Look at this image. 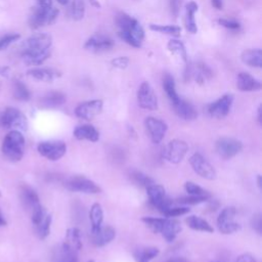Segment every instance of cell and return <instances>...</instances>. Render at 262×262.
<instances>
[{"label": "cell", "mask_w": 262, "mask_h": 262, "mask_svg": "<svg viewBox=\"0 0 262 262\" xmlns=\"http://www.w3.org/2000/svg\"><path fill=\"white\" fill-rule=\"evenodd\" d=\"M25 138L18 130L10 131L3 139L2 151L10 161H19L24 156Z\"/></svg>", "instance_id": "1"}, {"label": "cell", "mask_w": 262, "mask_h": 262, "mask_svg": "<svg viewBox=\"0 0 262 262\" xmlns=\"http://www.w3.org/2000/svg\"><path fill=\"white\" fill-rule=\"evenodd\" d=\"M58 15V9L51 7H40L36 6L32 10V14L29 18V25L32 29L36 30L44 26L51 25L55 21Z\"/></svg>", "instance_id": "2"}, {"label": "cell", "mask_w": 262, "mask_h": 262, "mask_svg": "<svg viewBox=\"0 0 262 262\" xmlns=\"http://www.w3.org/2000/svg\"><path fill=\"white\" fill-rule=\"evenodd\" d=\"M116 24L120 28V31L127 32L141 44L144 39V30L137 19L125 12H121L116 16Z\"/></svg>", "instance_id": "3"}, {"label": "cell", "mask_w": 262, "mask_h": 262, "mask_svg": "<svg viewBox=\"0 0 262 262\" xmlns=\"http://www.w3.org/2000/svg\"><path fill=\"white\" fill-rule=\"evenodd\" d=\"M243 149L242 141L231 137H221L215 143L217 155L223 160H229Z\"/></svg>", "instance_id": "4"}, {"label": "cell", "mask_w": 262, "mask_h": 262, "mask_svg": "<svg viewBox=\"0 0 262 262\" xmlns=\"http://www.w3.org/2000/svg\"><path fill=\"white\" fill-rule=\"evenodd\" d=\"M235 214L236 210L234 207H226L220 212L217 218V226L221 233L230 234L241 229V225L234 221Z\"/></svg>", "instance_id": "5"}, {"label": "cell", "mask_w": 262, "mask_h": 262, "mask_svg": "<svg viewBox=\"0 0 262 262\" xmlns=\"http://www.w3.org/2000/svg\"><path fill=\"white\" fill-rule=\"evenodd\" d=\"M149 203L161 213L172 206V200L166 194L165 188L160 184H151L146 187Z\"/></svg>", "instance_id": "6"}, {"label": "cell", "mask_w": 262, "mask_h": 262, "mask_svg": "<svg viewBox=\"0 0 262 262\" xmlns=\"http://www.w3.org/2000/svg\"><path fill=\"white\" fill-rule=\"evenodd\" d=\"M0 125L4 128L26 130L28 123L24 114L14 107H7L0 116Z\"/></svg>", "instance_id": "7"}, {"label": "cell", "mask_w": 262, "mask_h": 262, "mask_svg": "<svg viewBox=\"0 0 262 262\" xmlns=\"http://www.w3.org/2000/svg\"><path fill=\"white\" fill-rule=\"evenodd\" d=\"M38 151L44 158L50 161H57L62 158L67 151V145L60 140L43 141L38 145Z\"/></svg>", "instance_id": "8"}, {"label": "cell", "mask_w": 262, "mask_h": 262, "mask_svg": "<svg viewBox=\"0 0 262 262\" xmlns=\"http://www.w3.org/2000/svg\"><path fill=\"white\" fill-rule=\"evenodd\" d=\"M64 186L67 189L71 191H78L91 194L101 192V188L94 181L82 176H76L68 179L64 182Z\"/></svg>", "instance_id": "9"}, {"label": "cell", "mask_w": 262, "mask_h": 262, "mask_svg": "<svg viewBox=\"0 0 262 262\" xmlns=\"http://www.w3.org/2000/svg\"><path fill=\"white\" fill-rule=\"evenodd\" d=\"M188 161L192 170L201 177L208 180H214L216 178L217 174L214 167L201 154L195 152L191 155Z\"/></svg>", "instance_id": "10"}, {"label": "cell", "mask_w": 262, "mask_h": 262, "mask_svg": "<svg viewBox=\"0 0 262 262\" xmlns=\"http://www.w3.org/2000/svg\"><path fill=\"white\" fill-rule=\"evenodd\" d=\"M138 105L147 111H155L158 108V99L156 93L148 82H142L137 90Z\"/></svg>", "instance_id": "11"}, {"label": "cell", "mask_w": 262, "mask_h": 262, "mask_svg": "<svg viewBox=\"0 0 262 262\" xmlns=\"http://www.w3.org/2000/svg\"><path fill=\"white\" fill-rule=\"evenodd\" d=\"M52 38L48 34L39 33L26 39L21 44V52L29 51H43L50 49Z\"/></svg>", "instance_id": "12"}, {"label": "cell", "mask_w": 262, "mask_h": 262, "mask_svg": "<svg viewBox=\"0 0 262 262\" xmlns=\"http://www.w3.org/2000/svg\"><path fill=\"white\" fill-rule=\"evenodd\" d=\"M187 150L188 145L185 141L180 139H173L165 147L164 157L168 162L172 164H178L183 160Z\"/></svg>", "instance_id": "13"}, {"label": "cell", "mask_w": 262, "mask_h": 262, "mask_svg": "<svg viewBox=\"0 0 262 262\" xmlns=\"http://www.w3.org/2000/svg\"><path fill=\"white\" fill-rule=\"evenodd\" d=\"M102 106H103V102L100 99L84 101L76 106L75 115L80 119L90 121L101 113Z\"/></svg>", "instance_id": "14"}, {"label": "cell", "mask_w": 262, "mask_h": 262, "mask_svg": "<svg viewBox=\"0 0 262 262\" xmlns=\"http://www.w3.org/2000/svg\"><path fill=\"white\" fill-rule=\"evenodd\" d=\"M233 102V95L232 94H224L214 102L208 105V114L216 119H223L225 118L231 108Z\"/></svg>", "instance_id": "15"}, {"label": "cell", "mask_w": 262, "mask_h": 262, "mask_svg": "<svg viewBox=\"0 0 262 262\" xmlns=\"http://www.w3.org/2000/svg\"><path fill=\"white\" fill-rule=\"evenodd\" d=\"M144 125L154 143H160L164 139L168 129V126L164 121L154 117H147L144 121Z\"/></svg>", "instance_id": "16"}, {"label": "cell", "mask_w": 262, "mask_h": 262, "mask_svg": "<svg viewBox=\"0 0 262 262\" xmlns=\"http://www.w3.org/2000/svg\"><path fill=\"white\" fill-rule=\"evenodd\" d=\"M115 42L108 36L102 34H95L91 36L84 44V48L93 52H103L112 49Z\"/></svg>", "instance_id": "17"}, {"label": "cell", "mask_w": 262, "mask_h": 262, "mask_svg": "<svg viewBox=\"0 0 262 262\" xmlns=\"http://www.w3.org/2000/svg\"><path fill=\"white\" fill-rule=\"evenodd\" d=\"M78 251L71 247L68 243L63 242L57 246L53 252L51 261L52 262H78Z\"/></svg>", "instance_id": "18"}, {"label": "cell", "mask_w": 262, "mask_h": 262, "mask_svg": "<svg viewBox=\"0 0 262 262\" xmlns=\"http://www.w3.org/2000/svg\"><path fill=\"white\" fill-rule=\"evenodd\" d=\"M172 105L175 114L182 120L193 121L198 117V111L194 105L185 99L179 98L178 101Z\"/></svg>", "instance_id": "19"}, {"label": "cell", "mask_w": 262, "mask_h": 262, "mask_svg": "<svg viewBox=\"0 0 262 262\" xmlns=\"http://www.w3.org/2000/svg\"><path fill=\"white\" fill-rule=\"evenodd\" d=\"M91 242L95 247H103L110 244L116 236V231L112 226H102L94 231L91 232Z\"/></svg>", "instance_id": "20"}, {"label": "cell", "mask_w": 262, "mask_h": 262, "mask_svg": "<svg viewBox=\"0 0 262 262\" xmlns=\"http://www.w3.org/2000/svg\"><path fill=\"white\" fill-rule=\"evenodd\" d=\"M236 87L238 90L244 92L258 91L261 89V82L254 78L249 73L242 72L236 78Z\"/></svg>", "instance_id": "21"}, {"label": "cell", "mask_w": 262, "mask_h": 262, "mask_svg": "<svg viewBox=\"0 0 262 262\" xmlns=\"http://www.w3.org/2000/svg\"><path fill=\"white\" fill-rule=\"evenodd\" d=\"M180 230H181V224L178 220L165 218L160 233H162V235L167 242L171 243L175 239V237L177 236Z\"/></svg>", "instance_id": "22"}, {"label": "cell", "mask_w": 262, "mask_h": 262, "mask_svg": "<svg viewBox=\"0 0 262 262\" xmlns=\"http://www.w3.org/2000/svg\"><path fill=\"white\" fill-rule=\"evenodd\" d=\"M27 74L32 78L43 82H51L60 76L59 72L48 68H33L30 69Z\"/></svg>", "instance_id": "23"}, {"label": "cell", "mask_w": 262, "mask_h": 262, "mask_svg": "<svg viewBox=\"0 0 262 262\" xmlns=\"http://www.w3.org/2000/svg\"><path fill=\"white\" fill-rule=\"evenodd\" d=\"M67 100L66 95L60 91H50L40 99V104L45 108H53L62 105Z\"/></svg>", "instance_id": "24"}, {"label": "cell", "mask_w": 262, "mask_h": 262, "mask_svg": "<svg viewBox=\"0 0 262 262\" xmlns=\"http://www.w3.org/2000/svg\"><path fill=\"white\" fill-rule=\"evenodd\" d=\"M20 198H21L24 207L26 209L30 210V212L32 210H34L36 207H38L39 205H41L39 202V196H38L37 192L32 187H30L28 185L21 186Z\"/></svg>", "instance_id": "25"}, {"label": "cell", "mask_w": 262, "mask_h": 262, "mask_svg": "<svg viewBox=\"0 0 262 262\" xmlns=\"http://www.w3.org/2000/svg\"><path fill=\"white\" fill-rule=\"evenodd\" d=\"M74 136L79 140H89L95 142L99 139V132L92 125H81L78 126L74 132Z\"/></svg>", "instance_id": "26"}, {"label": "cell", "mask_w": 262, "mask_h": 262, "mask_svg": "<svg viewBox=\"0 0 262 262\" xmlns=\"http://www.w3.org/2000/svg\"><path fill=\"white\" fill-rule=\"evenodd\" d=\"M50 49L43 51H29L21 52V57L27 66H40L50 56Z\"/></svg>", "instance_id": "27"}, {"label": "cell", "mask_w": 262, "mask_h": 262, "mask_svg": "<svg viewBox=\"0 0 262 262\" xmlns=\"http://www.w3.org/2000/svg\"><path fill=\"white\" fill-rule=\"evenodd\" d=\"M241 59L244 63L252 68L260 69L262 67V52L261 49H247L242 52Z\"/></svg>", "instance_id": "28"}, {"label": "cell", "mask_w": 262, "mask_h": 262, "mask_svg": "<svg viewBox=\"0 0 262 262\" xmlns=\"http://www.w3.org/2000/svg\"><path fill=\"white\" fill-rule=\"evenodd\" d=\"M198 11V4L194 1H189L185 5V29L191 34H195L198 31L196 23L194 19V13Z\"/></svg>", "instance_id": "29"}, {"label": "cell", "mask_w": 262, "mask_h": 262, "mask_svg": "<svg viewBox=\"0 0 262 262\" xmlns=\"http://www.w3.org/2000/svg\"><path fill=\"white\" fill-rule=\"evenodd\" d=\"M89 218L91 221V232L98 230L101 227L103 221V211L100 204L95 203L91 206Z\"/></svg>", "instance_id": "30"}, {"label": "cell", "mask_w": 262, "mask_h": 262, "mask_svg": "<svg viewBox=\"0 0 262 262\" xmlns=\"http://www.w3.org/2000/svg\"><path fill=\"white\" fill-rule=\"evenodd\" d=\"M163 88L169 98V100L171 101V103H175L178 101V99L180 98L177 91H176V87H175V81L174 78L166 73L163 77Z\"/></svg>", "instance_id": "31"}, {"label": "cell", "mask_w": 262, "mask_h": 262, "mask_svg": "<svg viewBox=\"0 0 262 262\" xmlns=\"http://www.w3.org/2000/svg\"><path fill=\"white\" fill-rule=\"evenodd\" d=\"M185 222L188 225V227H190L193 230L204 231V232H213V230H214L208 221H206L205 219H203L199 216H194V215L188 216L186 218Z\"/></svg>", "instance_id": "32"}, {"label": "cell", "mask_w": 262, "mask_h": 262, "mask_svg": "<svg viewBox=\"0 0 262 262\" xmlns=\"http://www.w3.org/2000/svg\"><path fill=\"white\" fill-rule=\"evenodd\" d=\"M159 254V249L155 247L141 248L133 253V257L136 262H149Z\"/></svg>", "instance_id": "33"}, {"label": "cell", "mask_w": 262, "mask_h": 262, "mask_svg": "<svg viewBox=\"0 0 262 262\" xmlns=\"http://www.w3.org/2000/svg\"><path fill=\"white\" fill-rule=\"evenodd\" d=\"M167 47L170 52H172L173 54L180 57L186 63V66L188 64L187 63V52H186L184 44L181 41H179L177 39H172L168 42Z\"/></svg>", "instance_id": "34"}, {"label": "cell", "mask_w": 262, "mask_h": 262, "mask_svg": "<svg viewBox=\"0 0 262 262\" xmlns=\"http://www.w3.org/2000/svg\"><path fill=\"white\" fill-rule=\"evenodd\" d=\"M13 96L17 100L27 101L31 98V92L21 81L15 80L13 83Z\"/></svg>", "instance_id": "35"}, {"label": "cell", "mask_w": 262, "mask_h": 262, "mask_svg": "<svg viewBox=\"0 0 262 262\" xmlns=\"http://www.w3.org/2000/svg\"><path fill=\"white\" fill-rule=\"evenodd\" d=\"M149 29L154 32H158L165 35H171V36H179L181 33V29L178 26H172V25H158V24H150Z\"/></svg>", "instance_id": "36"}, {"label": "cell", "mask_w": 262, "mask_h": 262, "mask_svg": "<svg viewBox=\"0 0 262 262\" xmlns=\"http://www.w3.org/2000/svg\"><path fill=\"white\" fill-rule=\"evenodd\" d=\"M130 179L136 185H138L140 187H144V188H146L149 185L155 183V180L151 177H149L148 175H146V174H144V173H142L140 171H137V170L132 171L130 173Z\"/></svg>", "instance_id": "37"}, {"label": "cell", "mask_w": 262, "mask_h": 262, "mask_svg": "<svg viewBox=\"0 0 262 262\" xmlns=\"http://www.w3.org/2000/svg\"><path fill=\"white\" fill-rule=\"evenodd\" d=\"M69 14L74 20H80L85 14V3L83 0H73L70 8Z\"/></svg>", "instance_id": "38"}, {"label": "cell", "mask_w": 262, "mask_h": 262, "mask_svg": "<svg viewBox=\"0 0 262 262\" xmlns=\"http://www.w3.org/2000/svg\"><path fill=\"white\" fill-rule=\"evenodd\" d=\"M50 224H51V216L47 213L40 222L34 225L36 228V232L40 238H45L49 234Z\"/></svg>", "instance_id": "39"}, {"label": "cell", "mask_w": 262, "mask_h": 262, "mask_svg": "<svg viewBox=\"0 0 262 262\" xmlns=\"http://www.w3.org/2000/svg\"><path fill=\"white\" fill-rule=\"evenodd\" d=\"M64 242L68 243L75 250L79 251L82 248L80 230L78 228H75V227L69 229L68 232H67V236H66V241Z\"/></svg>", "instance_id": "40"}, {"label": "cell", "mask_w": 262, "mask_h": 262, "mask_svg": "<svg viewBox=\"0 0 262 262\" xmlns=\"http://www.w3.org/2000/svg\"><path fill=\"white\" fill-rule=\"evenodd\" d=\"M184 188L186 190V192L188 194H192V195H206V196H210V193L205 190L204 188H202L200 185L195 184L194 182L191 181H187L184 184Z\"/></svg>", "instance_id": "41"}, {"label": "cell", "mask_w": 262, "mask_h": 262, "mask_svg": "<svg viewBox=\"0 0 262 262\" xmlns=\"http://www.w3.org/2000/svg\"><path fill=\"white\" fill-rule=\"evenodd\" d=\"M210 199V196H206V195H192L189 194L188 196H182L179 198L177 201L180 204H185V205H198L204 202H207Z\"/></svg>", "instance_id": "42"}, {"label": "cell", "mask_w": 262, "mask_h": 262, "mask_svg": "<svg viewBox=\"0 0 262 262\" xmlns=\"http://www.w3.org/2000/svg\"><path fill=\"white\" fill-rule=\"evenodd\" d=\"M189 212V209L187 207H169L165 211L162 212V214L166 217H177L180 215H184Z\"/></svg>", "instance_id": "43"}, {"label": "cell", "mask_w": 262, "mask_h": 262, "mask_svg": "<svg viewBox=\"0 0 262 262\" xmlns=\"http://www.w3.org/2000/svg\"><path fill=\"white\" fill-rule=\"evenodd\" d=\"M20 38L18 34H7L0 39V51L6 49L11 43L17 41Z\"/></svg>", "instance_id": "44"}, {"label": "cell", "mask_w": 262, "mask_h": 262, "mask_svg": "<svg viewBox=\"0 0 262 262\" xmlns=\"http://www.w3.org/2000/svg\"><path fill=\"white\" fill-rule=\"evenodd\" d=\"M251 225H252L253 229L258 234H261V232H262V217H261L260 213L253 215V217L251 219Z\"/></svg>", "instance_id": "45"}, {"label": "cell", "mask_w": 262, "mask_h": 262, "mask_svg": "<svg viewBox=\"0 0 262 262\" xmlns=\"http://www.w3.org/2000/svg\"><path fill=\"white\" fill-rule=\"evenodd\" d=\"M129 62H130V60L126 56H119V57L112 59V61H111L112 66L117 69H126L128 67Z\"/></svg>", "instance_id": "46"}, {"label": "cell", "mask_w": 262, "mask_h": 262, "mask_svg": "<svg viewBox=\"0 0 262 262\" xmlns=\"http://www.w3.org/2000/svg\"><path fill=\"white\" fill-rule=\"evenodd\" d=\"M217 23L226 28V29H229V30H237L239 28V23L238 21H235L233 19H227V18H219L217 19Z\"/></svg>", "instance_id": "47"}, {"label": "cell", "mask_w": 262, "mask_h": 262, "mask_svg": "<svg viewBox=\"0 0 262 262\" xmlns=\"http://www.w3.org/2000/svg\"><path fill=\"white\" fill-rule=\"evenodd\" d=\"M170 12L174 17H177L180 12L181 7V0H168Z\"/></svg>", "instance_id": "48"}, {"label": "cell", "mask_w": 262, "mask_h": 262, "mask_svg": "<svg viewBox=\"0 0 262 262\" xmlns=\"http://www.w3.org/2000/svg\"><path fill=\"white\" fill-rule=\"evenodd\" d=\"M235 262H257V260H256L255 257L252 256L251 254L245 253V254L239 255V256L236 258Z\"/></svg>", "instance_id": "49"}, {"label": "cell", "mask_w": 262, "mask_h": 262, "mask_svg": "<svg viewBox=\"0 0 262 262\" xmlns=\"http://www.w3.org/2000/svg\"><path fill=\"white\" fill-rule=\"evenodd\" d=\"M37 5L40 7H51L52 0H37Z\"/></svg>", "instance_id": "50"}, {"label": "cell", "mask_w": 262, "mask_h": 262, "mask_svg": "<svg viewBox=\"0 0 262 262\" xmlns=\"http://www.w3.org/2000/svg\"><path fill=\"white\" fill-rule=\"evenodd\" d=\"M211 3L213 5V7L216 9H222V7H223L222 0H211Z\"/></svg>", "instance_id": "51"}, {"label": "cell", "mask_w": 262, "mask_h": 262, "mask_svg": "<svg viewBox=\"0 0 262 262\" xmlns=\"http://www.w3.org/2000/svg\"><path fill=\"white\" fill-rule=\"evenodd\" d=\"M165 262H188L184 257H172L166 260Z\"/></svg>", "instance_id": "52"}, {"label": "cell", "mask_w": 262, "mask_h": 262, "mask_svg": "<svg viewBox=\"0 0 262 262\" xmlns=\"http://www.w3.org/2000/svg\"><path fill=\"white\" fill-rule=\"evenodd\" d=\"M0 75L3 77H8L9 75V68L8 67H4V66H0Z\"/></svg>", "instance_id": "53"}, {"label": "cell", "mask_w": 262, "mask_h": 262, "mask_svg": "<svg viewBox=\"0 0 262 262\" xmlns=\"http://www.w3.org/2000/svg\"><path fill=\"white\" fill-rule=\"evenodd\" d=\"M257 120H258V123L261 125V124H262V110H261V105H259V107H258Z\"/></svg>", "instance_id": "54"}, {"label": "cell", "mask_w": 262, "mask_h": 262, "mask_svg": "<svg viewBox=\"0 0 262 262\" xmlns=\"http://www.w3.org/2000/svg\"><path fill=\"white\" fill-rule=\"evenodd\" d=\"M89 2H90V4H91L93 7H95V8H100V7H101V4L99 3L98 0H89Z\"/></svg>", "instance_id": "55"}, {"label": "cell", "mask_w": 262, "mask_h": 262, "mask_svg": "<svg viewBox=\"0 0 262 262\" xmlns=\"http://www.w3.org/2000/svg\"><path fill=\"white\" fill-rule=\"evenodd\" d=\"M257 185L259 188H261V185H262V181H261V176L258 175L257 176Z\"/></svg>", "instance_id": "56"}, {"label": "cell", "mask_w": 262, "mask_h": 262, "mask_svg": "<svg viewBox=\"0 0 262 262\" xmlns=\"http://www.w3.org/2000/svg\"><path fill=\"white\" fill-rule=\"evenodd\" d=\"M5 224H6V221L4 220V218H3L2 214L0 213V225H5Z\"/></svg>", "instance_id": "57"}, {"label": "cell", "mask_w": 262, "mask_h": 262, "mask_svg": "<svg viewBox=\"0 0 262 262\" xmlns=\"http://www.w3.org/2000/svg\"><path fill=\"white\" fill-rule=\"evenodd\" d=\"M59 4H61V5H66V4H68L69 3V0H56Z\"/></svg>", "instance_id": "58"}, {"label": "cell", "mask_w": 262, "mask_h": 262, "mask_svg": "<svg viewBox=\"0 0 262 262\" xmlns=\"http://www.w3.org/2000/svg\"><path fill=\"white\" fill-rule=\"evenodd\" d=\"M211 262H225L223 260H215V261H211Z\"/></svg>", "instance_id": "59"}, {"label": "cell", "mask_w": 262, "mask_h": 262, "mask_svg": "<svg viewBox=\"0 0 262 262\" xmlns=\"http://www.w3.org/2000/svg\"><path fill=\"white\" fill-rule=\"evenodd\" d=\"M88 262H94V261H93V260H89Z\"/></svg>", "instance_id": "60"}]
</instances>
